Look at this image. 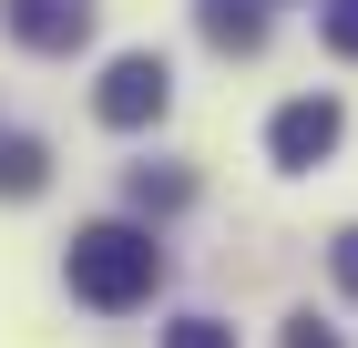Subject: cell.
Here are the masks:
<instances>
[{"instance_id":"obj_9","label":"cell","mask_w":358,"mask_h":348,"mask_svg":"<svg viewBox=\"0 0 358 348\" xmlns=\"http://www.w3.org/2000/svg\"><path fill=\"white\" fill-rule=\"evenodd\" d=\"M164 348H236V328H225V318H174Z\"/></svg>"},{"instance_id":"obj_7","label":"cell","mask_w":358,"mask_h":348,"mask_svg":"<svg viewBox=\"0 0 358 348\" xmlns=\"http://www.w3.org/2000/svg\"><path fill=\"white\" fill-rule=\"evenodd\" d=\"M185 195H194L185 174H154V164H134V205H143V215H174Z\"/></svg>"},{"instance_id":"obj_11","label":"cell","mask_w":358,"mask_h":348,"mask_svg":"<svg viewBox=\"0 0 358 348\" xmlns=\"http://www.w3.org/2000/svg\"><path fill=\"white\" fill-rule=\"evenodd\" d=\"M328 267H338V287H348V297H358V225H348V236H338V246H328Z\"/></svg>"},{"instance_id":"obj_8","label":"cell","mask_w":358,"mask_h":348,"mask_svg":"<svg viewBox=\"0 0 358 348\" xmlns=\"http://www.w3.org/2000/svg\"><path fill=\"white\" fill-rule=\"evenodd\" d=\"M317 31H328L338 62H358V0H328V11H317Z\"/></svg>"},{"instance_id":"obj_2","label":"cell","mask_w":358,"mask_h":348,"mask_svg":"<svg viewBox=\"0 0 358 348\" xmlns=\"http://www.w3.org/2000/svg\"><path fill=\"white\" fill-rule=\"evenodd\" d=\"M164 103H174V72H164V52H123L103 82H92V113H103L113 134H143V123H164Z\"/></svg>"},{"instance_id":"obj_4","label":"cell","mask_w":358,"mask_h":348,"mask_svg":"<svg viewBox=\"0 0 358 348\" xmlns=\"http://www.w3.org/2000/svg\"><path fill=\"white\" fill-rule=\"evenodd\" d=\"M0 31L21 41V52H83L92 41V0H0Z\"/></svg>"},{"instance_id":"obj_3","label":"cell","mask_w":358,"mask_h":348,"mask_svg":"<svg viewBox=\"0 0 358 348\" xmlns=\"http://www.w3.org/2000/svg\"><path fill=\"white\" fill-rule=\"evenodd\" d=\"M338 134H348L338 92H297V103L266 123V154H276V174H307V164H328V154H338Z\"/></svg>"},{"instance_id":"obj_6","label":"cell","mask_w":358,"mask_h":348,"mask_svg":"<svg viewBox=\"0 0 358 348\" xmlns=\"http://www.w3.org/2000/svg\"><path fill=\"white\" fill-rule=\"evenodd\" d=\"M41 185H52V154L31 134H0V195H41Z\"/></svg>"},{"instance_id":"obj_5","label":"cell","mask_w":358,"mask_h":348,"mask_svg":"<svg viewBox=\"0 0 358 348\" xmlns=\"http://www.w3.org/2000/svg\"><path fill=\"white\" fill-rule=\"evenodd\" d=\"M205 41H215V52H256V41H266V11H256V0H205Z\"/></svg>"},{"instance_id":"obj_1","label":"cell","mask_w":358,"mask_h":348,"mask_svg":"<svg viewBox=\"0 0 358 348\" xmlns=\"http://www.w3.org/2000/svg\"><path fill=\"white\" fill-rule=\"evenodd\" d=\"M62 277H72V297L83 307H103V318H123V307H143V297L164 287V246L143 236V225H83L72 236V256H62Z\"/></svg>"},{"instance_id":"obj_10","label":"cell","mask_w":358,"mask_h":348,"mask_svg":"<svg viewBox=\"0 0 358 348\" xmlns=\"http://www.w3.org/2000/svg\"><path fill=\"white\" fill-rule=\"evenodd\" d=\"M287 348H348L338 328H317V318H287Z\"/></svg>"}]
</instances>
